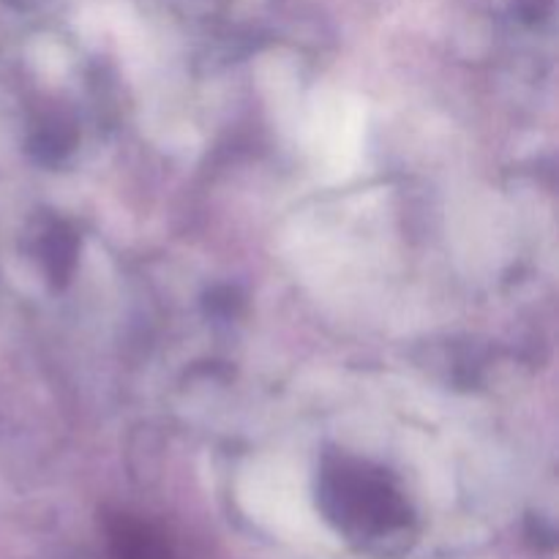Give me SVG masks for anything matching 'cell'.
<instances>
[{
	"label": "cell",
	"mask_w": 559,
	"mask_h": 559,
	"mask_svg": "<svg viewBox=\"0 0 559 559\" xmlns=\"http://www.w3.org/2000/svg\"><path fill=\"white\" fill-rule=\"evenodd\" d=\"M320 506L328 522L355 546L393 555L409 544L413 511L396 486L358 462H336L322 473Z\"/></svg>",
	"instance_id": "cell-1"
},
{
	"label": "cell",
	"mask_w": 559,
	"mask_h": 559,
	"mask_svg": "<svg viewBox=\"0 0 559 559\" xmlns=\"http://www.w3.org/2000/svg\"><path fill=\"white\" fill-rule=\"evenodd\" d=\"M109 557L112 559H178L167 535L131 516L109 524Z\"/></svg>",
	"instance_id": "cell-2"
},
{
	"label": "cell",
	"mask_w": 559,
	"mask_h": 559,
	"mask_svg": "<svg viewBox=\"0 0 559 559\" xmlns=\"http://www.w3.org/2000/svg\"><path fill=\"white\" fill-rule=\"evenodd\" d=\"M44 260H47L49 276L55 282H66L76 260V238L71 229L52 227L49 229L47 246H44Z\"/></svg>",
	"instance_id": "cell-3"
}]
</instances>
